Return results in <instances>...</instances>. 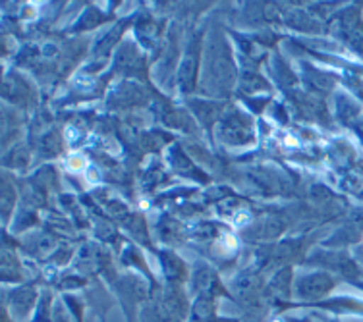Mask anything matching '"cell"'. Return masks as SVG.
<instances>
[{"label":"cell","mask_w":363,"mask_h":322,"mask_svg":"<svg viewBox=\"0 0 363 322\" xmlns=\"http://www.w3.org/2000/svg\"><path fill=\"white\" fill-rule=\"evenodd\" d=\"M333 286H335V282L328 274H308L298 282V295L303 299H319L323 295H327L333 289Z\"/></svg>","instance_id":"6da1fadb"},{"label":"cell","mask_w":363,"mask_h":322,"mask_svg":"<svg viewBox=\"0 0 363 322\" xmlns=\"http://www.w3.org/2000/svg\"><path fill=\"white\" fill-rule=\"evenodd\" d=\"M12 297H14V299H12V309L18 311V315H26L29 311V307H31L33 299H35V292L29 289V287H21V289H18Z\"/></svg>","instance_id":"7a4b0ae2"}]
</instances>
